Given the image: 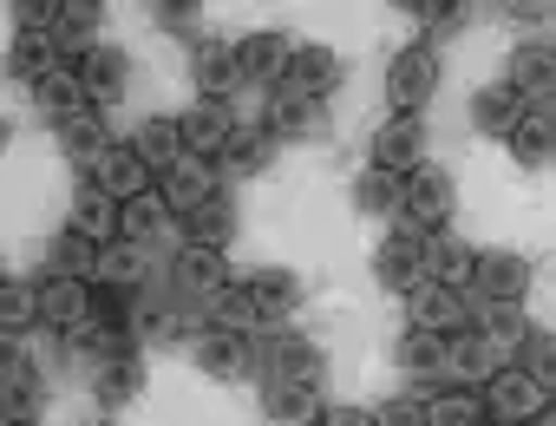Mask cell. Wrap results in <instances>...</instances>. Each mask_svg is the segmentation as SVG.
I'll list each match as a JSON object with an SVG mask.
<instances>
[{"instance_id":"44","label":"cell","mask_w":556,"mask_h":426,"mask_svg":"<svg viewBox=\"0 0 556 426\" xmlns=\"http://www.w3.org/2000/svg\"><path fill=\"white\" fill-rule=\"evenodd\" d=\"M138 387H144V361H105L99 367V380H92V393H99V406L112 413V406H125V400H138Z\"/></svg>"},{"instance_id":"55","label":"cell","mask_w":556,"mask_h":426,"mask_svg":"<svg viewBox=\"0 0 556 426\" xmlns=\"http://www.w3.org/2000/svg\"><path fill=\"white\" fill-rule=\"evenodd\" d=\"M0 426H14V419H8V413H0Z\"/></svg>"},{"instance_id":"48","label":"cell","mask_w":556,"mask_h":426,"mask_svg":"<svg viewBox=\"0 0 556 426\" xmlns=\"http://www.w3.org/2000/svg\"><path fill=\"white\" fill-rule=\"evenodd\" d=\"M374 426H426V413H419V400H387V406H374Z\"/></svg>"},{"instance_id":"51","label":"cell","mask_w":556,"mask_h":426,"mask_svg":"<svg viewBox=\"0 0 556 426\" xmlns=\"http://www.w3.org/2000/svg\"><path fill=\"white\" fill-rule=\"evenodd\" d=\"M27 354H21V335H0V374H8V367H21Z\"/></svg>"},{"instance_id":"22","label":"cell","mask_w":556,"mask_h":426,"mask_svg":"<svg viewBox=\"0 0 556 426\" xmlns=\"http://www.w3.org/2000/svg\"><path fill=\"white\" fill-rule=\"evenodd\" d=\"M419 263H426V283H439V289H471V270H478V250L465 243V237H452V230H439V237H426V250H419Z\"/></svg>"},{"instance_id":"33","label":"cell","mask_w":556,"mask_h":426,"mask_svg":"<svg viewBox=\"0 0 556 426\" xmlns=\"http://www.w3.org/2000/svg\"><path fill=\"white\" fill-rule=\"evenodd\" d=\"M262 131L268 138H289V145L295 138H315L321 131V105L315 99H295V92H275V105L262 112Z\"/></svg>"},{"instance_id":"54","label":"cell","mask_w":556,"mask_h":426,"mask_svg":"<svg viewBox=\"0 0 556 426\" xmlns=\"http://www.w3.org/2000/svg\"><path fill=\"white\" fill-rule=\"evenodd\" d=\"M0 283H8V263H0Z\"/></svg>"},{"instance_id":"31","label":"cell","mask_w":556,"mask_h":426,"mask_svg":"<svg viewBox=\"0 0 556 426\" xmlns=\"http://www.w3.org/2000/svg\"><path fill=\"white\" fill-rule=\"evenodd\" d=\"M40 406H47V380L34 374V361H21V367L0 374V413H8L14 426H34Z\"/></svg>"},{"instance_id":"18","label":"cell","mask_w":556,"mask_h":426,"mask_svg":"<svg viewBox=\"0 0 556 426\" xmlns=\"http://www.w3.org/2000/svg\"><path fill=\"white\" fill-rule=\"evenodd\" d=\"M419 250H426V237H413V230H393V237L374 250V276H380V289H393V296H413V289L426 283V263H419Z\"/></svg>"},{"instance_id":"45","label":"cell","mask_w":556,"mask_h":426,"mask_svg":"<svg viewBox=\"0 0 556 426\" xmlns=\"http://www.w3.org/2000/svg\"><path fill=\"white\" fill-rule=\"evenodd\" d=\"M262 158H268V145H262L255 131H236V138H229V151L216 158V184H236V177H255V171H262Z\"/></svg>"},{"instance_id":"2","label":"cell","mask_w":556,"mask_h":426,"mask_svg":"<svg viewBox=\"0 0 556 426\" xmlns=\"http://www.w3.org/2000/svg\"><path fill=\"white\" fill-rule=\"evenodd\" d=\"M236 131H242V125H236V105H229V99H190V105L177 112V145H184V158L216 164Z\"/></svg>"},{"instance_id":"21","label":"cell","mask_w":556,"mask_h":426,"mask_svg":"<svg viewBox=\"0 0 556 426\" xmlns=\"http://www.w3.org/2000/svg\"><path fill=\"white\" fill-rule=\"evenodd\" d=\"M334 86H341V53H334V47H295V53H289V79H282V92L321 105Z\"/></svg>"},{"instance_id":"26","label":"cell","mask_w":556,"mask_h":426,"mask_svg":"<svg viewBox=\"0 0 556 426\" xmlns=\"http://www.w3.org/2000/svg\"><path fill=\"white\" fill-rule=\"evenodd\" d=\"M177 230H184V243H190V250H229V237H236V203L216 190L210 203L184 210V217H177Z\"/></svg>"},{"instance_id":"11","label":"cell","mask_w":556,"mask_h":426,"mask_svg":"<svg viewBox=\"0 0 556 426\" xmlns=\"http://www.w3.org/2000/svg\"><path fill=\"white\" fill-rule=\"evenodd\" d=\"M164 263L144 250V243H105L99 250V270H92V289H118V296H138V289H151V276H157Z\"/></svg>"},{"instance_id":"53","label":"cell","mask_w":556,"mask_h":426,"mask_svg":"<svg viewBox=\"0 0 556 426\" xmlns=\"http://www.w3.org/2000/svg\"><path fill=\"white\" fill-rule=\"evenodd\" d=\"M8 138H14V131H8V118H0V151H8Z\"/></svg>"},{"instance_id":"17","label":"cell","mask_w":556,"mask_h":426,"mask_svg":"<svg viewBox=\"0 0 556 426\" xmlns=\"http://www.w3.org/2000/svg\"><path fill=\"white\" fill-rule=\"evenodd\" d=\"M66 230L73 237H86L92 250H105V243H118V203L92 184V177H79V190H73V210H66Z\"/></svg>"},{"instance_id":"30","label":"cell","mask_w":556,"mask_h":426,"mask_svg":"<svg viewBox=\"0 0 556 426\" xmlns=\"http://www.w3.org/2000/svg\"><path fill=\"white\" fill-rule=\"evenodd\" d=\"M465 112H471V131H484V138H510L517 118H523V99H517L510 86H478Z\"/></svg>"},{"instance_id":"37","label":"cell","mask_w":556,"mask_h":426,"mask_svg":"<svg viewBox=\"0 0 556 426\" xmlns=\"http://www.w3.org/2000/svg\"><path fill=\"white\" fill-rule=\"evenodd\" d=\"M53 66H66L60 47H53V34H14V47H8V79L34 86V79L53 73Z\"/></svg>"},{"instance_id":"49","label":"cell","mask_w":556,"mask_h":426,"mask_svg":"<svg viewBox=\"0 0 556 426\" xmlns=\"http://www.w3.org/2000/svg\"><path fill=\"white\" fill-rule=\"evenodd\" d=\"M157 21L177 27V34H190L197 27V0H157Z\"/></svg>"},{"instance_id":"23","label":"cell","mask_w":556,"mask_h":426,"mask_svg":"<svg viewBox=\"0 0 556 426\" xmlns=\"http://www.w3.org/2000/svg\"><path fill=\"white\" fill-rule=\"evenodd\" d=\"M549 79H556V66H549V40H530V47L510 53V66H504L497 86H510L523 105H549Z\"/></svg>"},{"instance_id":"29","label":"cell","mask_w":556,"mask_h":426,"mask_svg":"<svg viewBox=\"0 0 556 426\" xmlns=\"http://www.w3.org/2000/svg\"><path fill=\"white\" fill-rule=\"evenodd\" d=\"M27 92H34V105H40L53 125H66V118H79V112H92V105H86V86H79V73H73V66H53V73H40Z\"/></svg>"},{"instance_id":"38","label":"cell","mask_w":556,"mask_h":426,"mask_svg":"<svg viewBox=\"0 0 556 426\" xmlns=\"http://www.w3.org/2000/svg\"><path fill=\"white\" fill-rule=\"evenodd\" d=\"M426 426H484V406H478V387H439L419 400Z\"/></svg>"},{"instance_id":"36","label":"cell","mask_w":556,"mask_h":426,"mask_svg":"<svg viewBox=\"0 0 556 426\" xmlns=\"http://www.w3.org/2000/svg\"><path fill=\"white\" fill-rule=\"evenodd\" d=\"M164 224H177V217L164 210V197H157V190H144V197H131V203H118V237H125V243H144V250H151Z\"/></svg>"},{"instance_id":"12","label":"cell","mask_w":556,"mask_h":426,"mask_svg":"<svg viewBox=\"0 0 556 426\" xmlns=\"http://www.w3.org/2000/svg\"><path fill=\"white\" fill-rule=\"evenodd\" d=\"M478 302H523L530 296V263L517 250H478V270H471V289Z\"/></svg>"},{"instance_id":"15","label":"cell","mask_w":556,"mask_h":426,"mask_svg":"<svg viewBox=\"0 0 556 426\" xmlns=\"http://www.w3.org/2000/svg\"><path fill=\"white\" fill-rule=\"evenodd\" d=\"M216 190H223V184H216V164H203V158H177V164L157 171V197H164L170 217H184V210L210 203Z\"/></svg>"},{"instance_id":"5","label":"cell","mask_w":556,"mask_h":426,"mask_svg":"<svg viewBox=\"0 0 556 426\" xmlns=\"http://www.w3.org/2000/svg\"><path fill=\"white\" fill-rule=\"evenodd\" d=\"M242 289L255 296V335H282L289 315H295L302 296H308V283H302L295 270H249Z\"/></svg>"},{"instance_id":"47","label":"cell","mask_w":556,"mask_h":426,"mask_svg":"<svg viewBox=\"0 0 556 426\" xmlns=\"http://www.w3.org/2000/svg\"><path fill=\"white\" fill-rule=\"evenodd\" d=\"M60 21V0H21L14 8V34H53Z\"/></svg>"},{"instance_id":"19","label":"cell","mask_w":556,"mask_h":426,"mask_svg":"<svg viewBox=\"0 0 556 426\" xmlns=\"http://www.w3.org/2000/svg\"><path fill=\"white\" fill-rule=\"evenodd\" d=\"M289 53H295L289 34H249V40H236V66H242V79H255V86H268V92H282V79H289Z\"/></svg>"},{"instance_id":"10","label":"cell","mask_w":556,"mask_h":426,"mask_svg":"<svg viewBox=\"0 0 556 426\" xmlns=\"http://www.w3.org/2000/svg\"><path fill=\"white\" fill-rule=\"evenodd\" d=\"M86 177H92V184H99V190H105L112 203H131V197L157 190V177H151V164H144V158L131 151V138H125V145L112 138V145H105V158H99V164H92Z\"/></svg>"},{"instance_id":"9","label":"cell","mask_w":556,"mask_h":426,"mask_svg":"<svg viewBox=\"0 0 556 426\" xmlns=\"http://www.w3.org/2000/svg\"><path fill=\"white\" fill-rule=\"evenodd\" d=\"M190 361L210 380H249L255 374V341L249 335H223V328H197L190 335Z\"/></svg>"},{"instance_id":"50","label":"cell","mask_w":556,"mask_h":426,"mask_svg":"<svg viewBox=\"0 0 556 426\" xmlns=\"http://www.w3.org/2000/svg\"><path fill=\"white\" fill-rule=\"evenodd\" d=\"M315 426H374V413H367V406H321Z\"/></svg>"},{"instance_id":"16","label":"cell","mask_w":556,"mask_h":426,"mask_svg":"<svg viewBox=\"0 0 556 426\" xmlns=\"http://www.w3.org/2000/svg\"><path fill=\"white\" fill-rule=\"evenodd\" d=\"M504 361H497V348L478 335V328H458V335H445V387H484L491 374H497Z\"/></svg>"},{"instance_id":"42","label":"cell","mask_w":556,"mask_h":426,"mask_svg":"<svg viewBox=\"0 0 556 426\" xmlns=\"http://www.w3.org/2000/svg\"><path fill=\"white\" fill-rule=\"evenodd\" d=\"M510 367H517V374H530V380L549 393V387H556V341H549V328H530V335L517 341Z\"/></svg>"},{"instance_id":"8","label":"cell","mask_w":556,"mask_h":426,"mask_svg":"<svg viewBox=\"0 0 556 426\" xmlns=\"http://www.w3.org/2000/svg\"><path fill=\"white\" fill-rule=\"evenodd\" d=\"M40 328H53L60 341L79 335V328H92V283H79V276H47V283H40Z\"/></svg>"},{"instance_id":"27","label":"cell","mask_w":556,"mask_h":426,"mask_svg":"<svg viewBox=\"0 0 556 426\" xmlns=\"http://www.w3.org/2000/svg\"><path fill=\"white\" fill-rule=\"evenodd\" d=\"M53 47H60V60H66V66H79V60L99 47V8H92V0H60Z\"/></svg>"},{"instance_id":"4","label":"cell","mask_w":556,"mask_h":426,"mask_svg":"<svg viewBox=\"0 0 556 426\" xmlns=\"http://www.w3.org/2000/svg\"><path fill=\"white\" fill-rule=\"evenodd\" d=\"M478 406H484V426H530V419L549 406V393H543L530 374H517V367H497V374L478 387Z\"/></svg>"},{"instance_id":"6","label":"cell","mask_w":556,"mask_h":426,"mask_svg":"<svg viewBox=\"0 0 556 426\" xmlns=\"http://www.w3.org/2000/svg\"><path fill=\"white\" fill-rule=\"evenodd\" d=\"M432 92H439V53L426 40L419 47H400L387 60V99H393V112H419Z\"/></svg>"},{"instance_id":"34","label":"cell","mask_w":556,"mask_h":426,"mask_svg":"<svg viewBox=\"0 0 556 426\" xmlns=\"http://www.w3.org/2000/svg\"><path fill=\"white\" fill-rule=\"evenodd\" d=\"M105 145H112L105 112H79V118H66V125H60V151H66L79 171H92V164L105 158Z\"/></svg>"},{"instance_id":"43","label":"cell","mask_w":556,"mask_h":426,"mask_svg":"<svg viewBox=\"0 0 556 426\" xmlns=\"http://www.w3.org/2000/svg\"><path fill=\"white\" fill-rule=\"evenodd\" d=\"M47 270H53V276H79V283H92V270H99V250H92L86 237L60 230V237L47 243Z\"/></svg>"},{"instance_id":"46","label":"cell","mask_w":556,"mask_h":426,"mask_svg":"<svg viewBox=\"0 0 556 426\" xmlns=\"http://www.w3.org/2000/svg\"><path fill=\"white\" fill-rule=\"evenodd\" d=\"M406 8H413V21H419L432 40L458 34V21H465V8H458V0H406Z\"/></svg>"},{"instance_id":"14","label":"cell","mask_w":556,"mask_h":426,"mask_svg":"<svg viewBox=\"0 0 556 426\" xmlns=\"http://www.w3.org/2000/svg\"><path fill=\"white\" fill-rule=\"evenodd\" d=\"M374 164L406 177L413 164H426V118L419 112H393L380 131H374Z\"/></svg>"},{"instance_id":"25","label":"cell","mask_w":556,"mask_h":426,"mask_svg":"<svg viewBox=\"0 0 556 426\" xmlns=\"http://www.w3.org/2000/svg\"><path fill=\"white\" fill-rule=\"evenodd\" d=\"M504 145H510V158L523 171H549V158H556V112L549 105H523V118H517V131Z\"/></svg>"},{"instance_id":"20","label":"cell","mask_w":556,"mask_h":426,"mask_svg":"<svg viewBox=\"0 0 556 426\" xmlns=\"http://www.w3.org/2000/svg\"><path fill=\"white\" fill-rule=\"evenodd\" d=\"M190 79H197V99H236V86H242L236 47L229 40H197L190 47Z\"/></svg>"},{"instance_id":"39","label":"cell","mask_w":556,"mask_h":426,"mask_svg":"<svg viewBox=\"0 0 556 426\" xmlns=\"http://www.w3.org/2000/svg\"><path fill=\"white\" fill-rule=\"evenodd\" d=\"M27 328H40V283L8 276L0 283V335H27Z\"/></svg>"},{"instance_id":"52","label":"cell","mask_w":556,"mask_h":426,"mask_svg":"<svg viewBox=\"0 0 556 426\" xmlns=\"http://www.w3.org/2000/svg\"><path fill=\"white\" fill-rule=\"evenodd\" d=\"M530 426H556V413H549V406H543V413H536V419H530Z\"/></svg>"},{"instance_id":"13","label":"cell","mask_w":556,"mask_h":426,"mask_svg":"<svg viewBox=\"0 0 556 426\" xmlns=\"http://www.w3.org/2000/svg\"><path fill=\"white\" fill-rule=\"evenodd\" d=\"M406 328H426V335H458V328H471V296L439 289V283H419V289L406 296Z\"/></svg>"},{"instance_id":"35","label":"cell","mask_w":556,"mask_h":426,"mask_svg":"<svg viewBox=\"0 0 556 426\" xmlns=\"http://www.w3.org/2000/svg\"><path fill=\"white\" fill-rule=\"evenodd\" d=\"M203 328H223V335H255V296L242 283H223L210 302H203Z\"/></svg>"},{"instance_id":"1","label":"cell","mask_w":556,"mask_h":426,"mask_svg":"<svg viewBox=\"0 0 556 426\" xmlns=\"http://www.w3.org/2000/svg\"><path fill=\"white\" fill-rule=\"evenodd\" d=\"M452 217H458V177L445 171V164H413L406 171V197H400V230H413V237H439V230H452Z\"/></svg>"},{"instance_id":"3","label":"cell","mask_w":556,"mask_h":426,"mask_svg":"<svg viewBox=\"0 0 556 426\" xmlns=\"http://www.w3.org/2000/svg\"><path fill=\"white\" fill-rule=\"evenodd\" d=\"M164 283H170V302H184V309L203 315V302H210L223 283H236V276H229V256H223V250H190V243H184V250L164 263Z\"/></svg>"},{"instance_id":"40","label":"cell","mask_w":556,"mask_h":426,"mask_svg":"<svg viewBox=\"0 0 556 426\" xmlns=\"http://www.w3.org/2000/svg\"><path fill=\"white\" fill-rule=\"evenodd\" d=\"M131 151L151 164V177H157L164 164H177V158H184V145H177V118H144V125L131 131Z\"/></svg>"},{"instance_id":"24","label":"cell","mask_w":556,"mask_h":426,"mask_svg":"<svg viewBox=\"0 0 556 426\" xmlns=\"http://www.w3.org/2000/svg\"><path fill=\"white\" fill-rule=\"evenodd\" d=\"M73 73H79V86H86V105H92V112H105V105H118V99H125V73H131V66H125V53H118V47H92Z\"/></svg>"},{"instance_id":"28","label":"cell","mask_w":556,"mask_h":426,"mask_svg":"<svg viewBox=\"0 0 556 426\" xmlns=\"http://www.w3.org/2000/svg\"><path fill=\"white\" fill-rule=\"evenodd\" d=\"M262 413L275 426H315L321 419V393L302 380H262Z\"/></svg>"},{"instance_id":"7","label":"cell","mask_w":556,"mask_h":426,"mask_svg":"<svg viewBox=\"0 0 556 426\" xmlns=\"http://www.w3.org/2000/svg\"><path fill=\"white\" fill-rule=\"evenodd\" d=\"M255 341V335H249ZM255 361H262V374L268 380H302V387H321V367H328V354L315 348V341H302V335H262V348H255Z\"/></svg>"},{"instance_id":"32","label":"cell","mask_w":556,"mask_h":426,"mask_svg":"<svg viewBox=\"0 0 556 426\" xmlns=\"http://www.w3.org/2000/svg\"><path fill=\"white\" fill-rule=\"evenodd\" d=\"M400 197H406V177H393V171H380V164H367V171L354 177V210H361V217L400 224Z\"/></svg>"},{"instance_id":"41","label":"cell","mask_w":556,"mask_h":426,"mask_svg":"<svg viewBox=\"0 0 556 426\" xmlns=\"http://www.w3.org/2000/svg\"><path fill=\"white\" fill-rule=\"evenodd\" d=\"M393 361H400V374H439L445 367V335H426V328H406L400 335V348H393Z\"/></svg>"}]
</instances>
